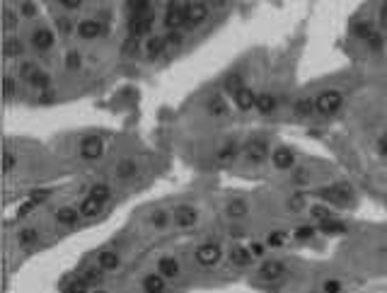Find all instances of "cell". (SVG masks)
<instances>
[{
  "label": "cell",
  "instance_id": "6da1fadb",
  "mask_svg": "<svg viewBox=\"0 0 387 293\" xmlns=\"http://www.w3.org/2000/svg\"><path fill=\"white\" fill-rule=\"evenodd\" d=\"M189 3L186 0H172L169 5H167V13H165V25L169 29H177L181 25H186V20H189Z\"/></svg>",
  "mask_w": 387,
  "mask_h": 293
},
{
  "label": "cell",
  "instance_id": "7a4b0ae2",
  "mask_svg": "<svg viewBox=\"0 0 387 293\" xmlns=\"http://www.w3.org/2000/svg\"><path fill=\"white\" fill-rule=\"evenodd\" d=\"M322 196H324L327 201L336 204V206H344V204L351 201V189H348V184L339 182V184H329L327 189H322Z\"/></svg>",
  "mask_w": 387,
  "mask_h": 293
},
{
  "label": "cell",
  "instance_id": "3957f363",
  "mask_svg": "<svg viewBox=\"0 0 387 293\" xmlns=\"http://www.w3.org/2000/svg\"><path fill=\"white\" fill-rule=\"evenodd\" d=\"M341 107V95L336 92V90H327V92H322L317 99H315V109L319 114H332L336 112Z\"/></svg>",
  "mask_w": 387,
  "mask_h": 293
},
{
  "label": "cell",
  "instance_id": "277c9868",
  "mask_svg": "<svg viewBox=\"0 0 387 293\" xmlns=\"http://www.w3.org/2000/svg\"><path fill=\"white\" fill-rule=\"evenodd\" d=\"M196 262L201 266H213L221 262V247L213 245V242H206L196 250Z\"/></svg>",
  "mask_w": 387,
  "mask_h": 293
},
{
  "label": "cell",
  "instance_id": "5b68a950",
  "mask_svg": "<svg viewBox=\"0 0 387 293\" xmlns=\"http://www.w3.org/2000/svg\"><path fill=\"white\" fill-rule=\"evenodd\" d=\"M102 153H104V143L99 136H87L80 145V155L85 160H97V158H102Z\"/></svg>",
  "mask_w": 387,
  "mask_h": 293
},
{
  "label": "cell",
  "instance_id": "8992f818",
  "mask_svg": "<svg viewBox=\"0 0 387 293\" xmlns=\"http://www.w3.org/2000/svg\"><path fill=\"white\" fill-rule=\"evenodd\" d=\"M196 209L194 206H177V211H174V223H177V228H191V225H196Z\"/></svg>",
  "mask_w": 387,
  "mask_h": 293
},
{
  "label": "cell",
  "instance_id": "52a82bcc",
  "mask_svg": "<svg viewBox=\"0 0 387 293\" xmlns=\"http://www.w3.org/2000/svg\"><path fill=\"white\" fill-rule=\"evenodd\" d=\"M271 160H274V168L278 170H293V165H295V155L288 148H276Z\"/></svg>",
  "mask_w": 387,
  "mask_h": 293
},
{
  "label": "cell",
  "instance_id": "ba28073f",
  "mask_svg": "<svg viewBox=\"0 0 387 293\" xmlns=\"http://www.w3.org/2000/svg\"><path fill=\"white\" fill-rule=\"evenodd\" d=\"M152 29V17H133L131 15V22H128V32H131V37H143V34H148Z\"/></svg>",
  "mask_w": 387,
  "mask_h": 293
},
{
  "label": "cell",
  "instance_id": "9c48e42d",
  "mask_svg": "<svg viewBox=\"0 0 387 293\" xmlns=\"http://www.w3.org/2000/svg\"><path fill=\"white\" fill-rule=\"evenodd\" d=\"M235 104H237V109H242V112L254 109V104H257V95H254V90L242 87L240 92H235Z\"/></svg>",
  "mask_w": 387,
  "mask_h": 293
},
{
  "label": "cell",
  "instance_id": "30bf717a",
  "mask_svg": "<svg viewBox=\"0 0 387 293\" xmlns=\"http://www.w3.org/2000/svg\"><path fill=\"white\" fill-rule=\"evenodd\" d=\"M208 17V8L206 3H191V8H189V20H186V25L189 27H199L204 20Z\"/></svg>",
  "mask_w": 387,
  "mask_h": 293
},
{
  "label": "cell",
  "instance_id": "8fae6325",
  "mask_svg": "<svg viewBox=\"0 0 387 293\" xmlns=\"http://www.w3.org/2000/svg\"><path fill=\"white\" fill-rule=\"evenodd\" d=\"M32 44L39 49V51H49L54 46V32L51 29H37L34 37H32Z\"/></svg>",
  "mask_w": 387,
  "mask_h": 293
},
{
  "label": "cell",
  "instance_id": "7c38bea8",
  "mask_svg": "<svg viewBox=\"0 0 387 293\" xmlns=\"http://www.w3.org/2000/svg\"><path fill=\"white\" fill-rule=\"evenodd\" d=\"M102 32H104V25H99L95 20H85V22L78 25V34H80L83 39H95V37H99Z\"/></svg>",
  "mask_w": 387,
  "mask_h": 293
},
{
  "label": "cell",
  "instance_id": "4fadbf2b",
  "mask_svg": "<svg viewBox=\"0 0 387 293\" xmlns=\"http://www.w3.org/2000/svg\"><path fill=\"white\" fill-rule=\"evenodd\" d=\"M143 291L145 293H162L165 291V276L162 274H148L143 279Z\"/></svg>",
  "mask_w": 387,
  "mask_h": 293
},
{
  "label": "cell",
  "instance_id": "5bb4252c",
  "mask_svg": "<svg viewBox=\"0 0 387 293\" xmlns=\"http://www.w3.org/2000/svg\"><path fill=\"white\" fill-rule=\"evenodd\" d=\"M283 262H264L262 269H259V274H262V279L266 281H276L281 274H283Z\"/></svg>",
  "mask_w": 387,
  "mask_h": 293
},
{
  "label": "cell",
  "instance_id": "9a60e30c",
  "mask_svg": "<svg viewBox=\"0 0 387 293\" xmlns=\"http://www.w3.org/2000/svg\"><path fill=\"white\" fill-rule=\"evenodd\" d=\"M157 269H160V274H162L165 279H174V276L179 274V262H177L174 257H162L160 264H157Z\"/></svg>",
  "mask_w": 387,
  "mask_h": 293
},
{
  "label": "cell",
  "instance_id": "2e32d148",
  "mask_svg": "<svg viewBox=\"0 0 387 293\" xmlns=\"http://www.w3.org/2000/svg\"><path fill=\"white\" fill-rule=\"evenodd\" d=\"M254 109H257L259 114H271L274 109H276V97L269 95V92L257 95V104H254Z\"/></svg>",
  "mask_w": 387,
  "mask_h": 293
},
{
  "label": "cell",
  "instance_id": "e0dca14e",
  "mask_svg": "<svg viewBox=\"0 0 387 293\" xmlns=\"http://www.w3.org/2000/svg\"><path fill=\"white\" fill-rule=\"evenodd\" d=\"M99 209H102V201L99 199H95V196H87L83 204H80V216H85V218H92V216H97L99 213Z\"/></svg>",
  "mask_w": 387,
  "mask_h": 293
},
{
  "label": "cell",
  "instance_id": "ac0fdd59",
  "mask_svg": "<svg viewBox=\"0 0 387 293\" xmlns=\"http://www.w3.org/2000/svg\"><path fill=\"white\" fill-rule=\"evenodd\" d=\"M78 218H80V211H75L73 206H63V209L56 213V221L61 225H73Z\"/></svg>",
  "mask_w": 387,
  "mask_h": 293
},
{
  "label": "cell",
  "instance_id": "d6986e66",
  "mask_svg": "<svg viewBox=\"0 0 387 293\" xmlns=\"http://www.w3.org/2000/svg\"><path fill=\"white\" fill-rule=\"evenodd\" d=\"M99 266L104 269V271H114L116 266H119V254L116 252H99Z\"/></svg>",
  "mask_w": 387,
  "mask_h": 293
},
{
  "label": "cell",
  "instance_id": "ffe728a7",
  "mask_svg": "<svg viewBox=\"0 0 387 293\" xmlns=\"http://www.w3.org/2000/svg\"><path fill=\"white\" fill-rule=\"evenodd\" d=\"M247 155H249V160L262 163L264 155H266V143H262V140H252V143H247Z\"/></svg>",
  "mask_w": 387,
  "mask_h": 293
},
{
  "label": "cell",
  "instance_id": "44dd1931",
  "mask_svg": "<svg viewBox=\"0 0 387 293\" xmlns=\"http://www.w3.org/2000/svg\"><path fill=\"white\" fill-rule=\"evenodd\" d=\"M252 252L249 250H245V247H235L233 250V254H230V259H233V264H237V266H249L252 264Z\"/></svg>",
  "mask_w": 387,
  "mask_h": 293
},
{
  "label": "cell",
  "instance_id": "7402d4cb",
  "mask_svg": "<svg viewBox=\"0 0 387 293\" xmlns=\"http://www.w3.org/2000/svg\"><path fill=\"white\" fill-rule=\"evenodd\" d=\"M319 230L322 233H327V235H339V233H346V225L341 223V221H322L319 223Z\"/></svg>",
  "mask_w": 387,
  "mask_h": 293
},
{
  "label": "cell",
  "instance_id": "603a6c76",
  "mask_svg": "<svg viewBox=\"0 0 387 293\" xmlns=\"http://www.w3.org/2000/svg\"><path fill=\"white\" fill-rule=\"evenodd\" d=\"M102 276H104V269L102 266H90L83 274V279L90 283V286H99L102 283Z\"/></svg>",
  "mask_w": 387,
  "mask_h": 293
},
{
  "label": "cell",
  "instance_id": "cb8c5ba5",
  "mask_svg": "<svg viewBox=\"0 0 387 293\" xmlns=\"http://www.w3.org/2000/svg\"><path fill=\"white\" fill-rule=\"evenodd\" d=\"M136 163L133 160H124V163H119L116 165V177H121V180H126V177H133L136 175Z\"/></svg>",
  "mask_w": 387,
  "mask_h": 293
},
{
  "label": "cell",
  "instance_id": "d4e9b609",
  "mask_svg": "<svg viewBox=\"0 0 387 293\" xmlns=\"http://www.w3.org/2000/svg\"><path fill=\"white\" fill-rule=\"evenodd\" d=\"M22 51H25V44L20 42V39H8L5 42V56L8 58L22 56Z\"/></svg>",
  "mask_w": 387,
  "mask_h": 293
},
{
  "label": "cell",
  "instance_id": "484cf974",
  "mask_svg": "<svg viewBox=\"0 0 387 293\" xmlns=\"http://www.w3.org/2000/svg\"><path fill=\"white\" fill-rule=\"evenodd\" d=\"M245 213H247V204H245L242 199H233V201L228 204V216L240 218V216H245Z\"/></svg>",
  "mask_w": 387,
  "mask_h": 293
},
{
  "label": "cell",
  "instance_id": "4316f807",
  "mask_svg": "<svg viewBox=\"0 0 387 293\" xmlns=\"http://www.w3.org/2000/svg\"><path fill=\"white\" fill-rule=\"evenodd\" d=\"M29 83L34 85L37 90H49V85H51V80H49V75L44 73V70H37L32 78H29Z\"/></svg>",
  "mask_w": 387,
  "mask_h": 293
},
{
  "label": "cell",
  "instance_id": "83f0119b",
  "mask_svg": "<svg viewBox=\"0 0 387 293\" xmlns=\"http://www.w3.org/2000/svg\"><path fill=\"white\" fill-rule=\"evenodd\" d=\"M242 87H245V83H242V75H240V73L228 75V80H225V90H228V92H233V95H235V92H240Z\"/></svg>",
  "mask_w": 387,
  "mask_h": 293
},
{
  "label": "cell",
  "instance_id": "f1b7e54d",
  "mask_svg": "<svg viewBox=\"0 0 387 293\" xmlns=\"http://www.w3.org/2000/svg\"><path fill=\"white\" fill-rule=\"evenodd\" d=\"M353 34H356V37H358V39H365V42H368V39H370V37H373L375 32H373V27H370V25H368V22H358V25H356V27H353Z\"/></svg>",
  "mask_w": 387,
  "mask_h": 293
},
{
  "label": "cell",
  "instance_id": "f546056e",
  "mask_svg": "<svg viewBox=\"0 0 387 293\" xmlns=\"http://www.w3.org/2000/svg\"><path fill=\"white\" fill-rule=\"evenodd\" d=\"M66 291H68V293H87V291H90V283L80 276V279L70 281L68 286H66Z\"/></svg>",
  "mask_w": 387,
  "mask_h": 293
},
{
  "label": "cell",
  "instance_id": "4dcf8cb0",
  "mask_svg": "<svg viewBox=\"0 0 387 293\" xmlns=\"http://www.w3.org/2000/svg\"><path fill=\"white\" fill-rule=\"evenodd\" d=\"M80 66H83V56H80V51H68V56H66V68L78 70Z\"/></svg>",
  "mask_w": 387,
  "mask_h": 293
},
{
  "label": "cell",
  "instance_id": "1f68e13d",
  "mask_svg": "<svg viewBox=\"0 0 387 293\" xmlns=\"http://www.w3.org/2000/svg\"><path fill=\"white\" fill-rule=\"evenodd\" d=\"M208 114H211V116H221V114H225V102H223L221 97H213L208 102Z\"/></svg>",
  "mask_w": 387,
  "mask_h": 293
},
{
  "label": "cell",
  "instance_id": "d6a6232c",
  "mask_svg": "<svg viewBox=\"0 0 387 293\" xmlns=\"http://www.w3.org/2000/svg\"><path fill=\"white\" fill-rule=\"evenodd\" d=\"M310 213H312V218H315V221H319V223L332 218V211H329V206H312V211H310Z\"/></svg>",
  "mask_w": 387,
  "mask_h": 293
},
{
  "label": "cell",
  "instance_id": "836d02e7",
  "mask_svg": "<svg viewBox=\"0 0 387 293\" xmlns=\"http://www.w3.org/2000/svg\"><path fill=\"white\" fill-rule=\"evenodd\" d=\"M109 194H111V192H109V187H107V184H95V187H92V192H90V196L99 199L102 204L109 199Z\"/></svg>",
  "mask_w": 387,
  "mask_h": 293
},
{
  "label": "cell",
  "instance_id": "e575fe53",
  "mask_svg": "<svg viewBox=\"0 0 387 293\" xmlns=\"http://www.w3.org/2000/svg\"><path fill=\"white\" fill-rule=\"evenodd\" d=\"M237 155V145L235 143H225L221 151H218V160H233Z\"/></svg>",
  "mask_w": 387,
  "mask_h": 293
},
{
  "label": "cell",
  "instance_id": "d590c367",
  "mask_svg": "<svg viewBox=\"0 0 387 293\" xmlns=\"http://www.w3.org/2000/svg\"><path fill=\"white\" fill-rule=\"evenodd\" d=\"M165 44H167V39H162V37H152L150 42H148V51H150V54H162V51H165Z\"/></svg>",
  "mask_w": 387,
  "mask_h": 293
},
{
  "label": "cell",
  "instance_id": "8d00e7d4",
  "mask_svg": "<svg viewBox=\"0 0 387 293\" xmlns=\"http://www.w3.org/2000/svg\"><path fill=\"white\" fill-rule=\"evenodd\" d=\"M283 242H286V235H283V233H278V230L266 237V245H269V247H283Z\"/></svg>",
  "mask_w": 387,
  "mask_h": 293
},
{
  "label": "cell",
  "instance_id": "74e56055",
  "mask_svg": "<svg viewBox=\"0 0 387 293\" xmlns=\"http://www.w3.org/2000/svg\"><path fill=\"white\" fill-rule=\"evenodd\" d=\"M295 237L298 240H310V237H315V228L312 225H303V228L295 230Z\"/></svg>",
  "mask_w": 387,
  "mask_h": 293
},
{
  "label": "cell",
  "instance_id": "f35d334b",
  "mask_svg": "<svg viewBox=\"0 0 387 293\" xmlns=\"http://www.w3.org/2000/svg\"><path fill=\"white\" fill-rule=\"evenodd\" d=\"M312 107H315V104H312V99H300V102H298V104H295V112L298 114H310L312 112Z\"/></svg>",
  "mask_w": 387,
  "mask_h": 293
},
{
  "label": "cell",
  "instance_id": "ab89813d",
  "mask_svg": "<svg viewBox=\"0 0 387 293\" xmlns=\"http://www.w3.org/2000/svg\"><path fill=\"white\" fill-rule=\"evenodd\" d=\"M150 221H152V225H155V228H165V225H167V213H165V211H155Z\"/></svg>",
  "mask_w": 387,
  "mask_h": 293
},
{
  "label": "cell",
  "instance_id": "60d3db41",
  "mask_svg": "<svg viewBox=\"0 0 387 293\" xmlns=\"http://www.w3.org/2000/svg\"><path fill=\"white\" fill-rule=\"evenodd\" d=\"M34 240H37V230H32V228H27V230L20 233V242H22V245H32Z\"/></svg>",
  "mask_w": 387,
  "mask_h": 293
},
{
  "label": "cell",
  "instance_id": "b9f144b4",
  "mask_svg": "<svg viewBox=\"0 0 387 293\" xmlns=\"http://www.w3.org/2000/svg\"><path fill=\"white\" fill-rule=\"evenodd\" d=\"M3 170H5V172H13L15 170V155L10 153V151L3 153Z\"/></svg>",
  "mask_w": 387,
  "mask_h": 293
},
{
  "label": "cell",
  "instance_id": "7bdbcfd3",
  "mask_svg": "<svg viewBox=\"0 0 387 293\" xmlns=\"http://www.w3.org/2000/svg\"><path fill=\"white\" fill-rule=\"evenodd\" d=\"M20 10H22V15H25V17H34V15H37V5H34V3H29V0H22Z\"/></svg>",
  "mask_w": 387,
  "mask_h": 293
},
{
  "label": "cell",
  "instance_id": "ee69618b",
  "mask_svg": "<svg viewBox=\"0 0 387 293\" xmlns=\"http://www.w3.org/2000/svg\"><path fill=\"white\" fill-rule=\"evenodd\" d=\"M136 51H138V39H136V37H131V39L124 44V54H126V56H131V54H136Z\"/></svg>",
  "mask_w": 387,
  "mask_h": 293
},
{
  "label": "cell",
  "instance_id": "f6af8a7d",
  "mask_svg": "<svg viewBox=\"0 0 387 293\" xmlns=\"http://www.w3.org/2000/svg\"><path fill=\"white\" fill-rule=\"evenodd\" d=\"M339 291H341V281L336 279L324 281V293H339Z\"/></svg>",
  "mask_w": 387,
  "mask_h": 293
},
{
  "label": "cell",
  "instance_id": "bcb514c9",
  "mask_svg": "<svg viewBox=\"0 0 387 293\" xmlns=\"http://www.w3.org/2000/svg\"><path fill=\"white\" fill-rule=\"evenodd\" d=\"M3 17H5V20H3V22H5V29H15V25H17V17H15L13 10H5V13H3Z\"/></svg>",
  "mask_w": 387,
  "mask_h": 293
},
{
  "label": "cell",
  "instance_id": "7dc6e473",
  "mask_svg": "<svg viewBox=\"0 0 387 293\" xmlns=\"http://www.w3.org/2000/svg\"><path fill=\"white\" fill-rule=\"evenodd\" d=\"M37 66H34V63H22V68H20V73H22V75H25V78H32V75H34V73H37Z\"/></svg>",
  "mask_w": 387,
  "mask_h": 293
},
{
  "label": "cell",
  "instance_id": "c3c4849f",
  "mask_svg": "<svg viewBox=\"0 0 387 293\" xmlns=\"http://www.w3.org/2000/svg\"><path fill=\"white\" fill-rule=\"evenodd\" d=\"M3 87H5V97L10 99L15 95V83H13V78H3Z\"/></svg>",
  "mask_w": 387,
  "mask_h": 293
},
{
  "label": "cell",
  "instance_id": "681fc988",
  "mask_svg": "<svg viewBox=\"0 0 387 293\" xmlns=\"http://www.w3.org/2000/svg\"><path fill=\"white\" fill-rule=\"evenodd\" d=\"M368 46H370L373 51H380V49H382V39H380V34H377V32H375L373 37L368 39Z\"/></svg>",
  "mask_w": 387,
  "mask_h": 293
},
{
  "label": "cell",
  "instance_id": "f907efd6",
  "mask_svg": "<svg viewBox=\"0 0 387 293\" xmlns=\"http://www.w3.org/2000/svg\"><path fill=\"white\" fill-rule=\"evenodd\" d=\"M80 3H83V0H61V5H66L68 10H75V8H80Z\"/></svg>",
  "mask_w": 387,
  "mask_h": 293
},
{
  "label": "cell",
  "instance_id": "816d5d0a",
  "mask_svg": "<svg viewBox=\"0 0 387 293\" xmlns=\"http://www.w3.org/2000/svg\"><path fill=\"white\" fill-rule=\"evenodd\" d=\"M252 254H254V257H259V254H264V245L262 242H254V245H252Z\"/></svg>",
  "mask_w": 387,
  "mask_h": 293
},
{
  "label": "cell",
  "instance_id": "f5cc1de1",
  "mask_svg": "<svg viewBox=\"0 0 387 293\" xmlns=\"http://www.w3.org/2000/svg\"><path fill=\"white\" fill-rule=\"evenodd\" d=\"M167 42H169V44H181V34H177V32H169Z\"/></svg>",
  "mask_w": 387,
  "mask_h": 293
},
{
  "label": "cell",
  "instance_id": "db71d44e",
  "mask_svg": "<svg viewBox=\"0 0 387 293\" xmlns=\"http://www.w3.org/2000/svg\"><path fill=\"white\" fill-rule=\"evenodd\" d=\"M377 148H380V155H385V158H387V136H382V138H380Z\"/></svg>",
  "mask_w": 387,
  "mask_h": 293
},
{
  "label": "cell",
  "instance_id": "11a10c76",
  "mask_svg": "<svg viewBox=\"0 0 387 293\" xmlns=\"http://www.w3.org/2000/svg\"><path fill=\"white\" fill-rule=\"evenodd\" d=\"M380 25L387 29V3L382 5V10H380Z\"/></svg>",
  "mask_w": 387,
  "mask_h": 293
},
{
  "label": "cell",
  "instance_id": "9f6ffc18",
  "mask_svg": "<svg viewBox=\"0 0 387 293\" xmlns=\"http://www.w3.org/2000/svg\"><path fill=\"white\" fill-rule=\"evenodd\" d=\"M46 196H49V192H34L32 199H34V201H42V199H46Z\"/></svg>",
  "mask_w": 387,
  "mask_h": 293
},
{
  "label": "cell",
  "instance_id": "6f0895ef",
  "mask_svg": "<svg viewBox=\"0 0 387 293\" xmlns=\"http://www.w3.org/2000/svg\"><path fill=\"white\" fill-rule=\"evenodd\" d=\"M295 180H298V182H305V180H307V172L298 170V172H295Z\"/></svg>",
  "mask_w": 387,
  "mask_h": 293
},
{
  "label": "cell",
  "instance_id": "680465c9",
  "mask_svg": "<svg viewBox=\"0 0 387 293\" xmlns=\"http://www.w3.org/2000/svg\"><path fill=\"white\" fill-rule=\"evenodd\" d=\"M58 27H61V29H66V32H70V25H68V20H58Z\"/></svg>",
  "mask_w": 387,
  "mask_h": 293
},
{
  "label": "cell",
  "instance_id": "91938a15",
  "mask_svg": "<svg viewBox=\"0 0 387 293\" xmlns=\"http://www.w3.org/2000/svg\"><path fill=\"white\" fill-rule=\"evenodd\" d=\"M213 3H218V5H221V3H223V0H213Z\"/></svg>",
  "mask_w": 387,
  "mask_h": 293
},
{
  "label": "cell",
  "instance_id": "94428289",
  "mask_svg": "<svg viewBox=\"0 0 387 293\" xmlns=\"http://www.w3.org/2000/svg\"><path fill=\"white\" fill-rule=\"evenodd\" d=\"M97 293H104V291H97Z\"/></svg>",
  "mask_w": 387,
  "mask_h": 293
}]
</instances>
